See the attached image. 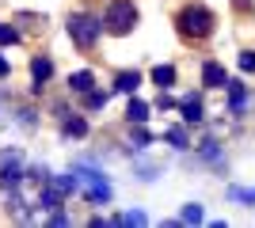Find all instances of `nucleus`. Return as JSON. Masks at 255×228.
Segmentation results:
<instances>
[{
  "label": "nucleus",
  "mask_w": 255,
  "mask_h": 228,
  "mask_svg": "<svg viewBox=\"0 0 255 228\" xmlns=\"http://www.w3.org/2000/svg\"><path fill=\"white\" fill-rule=\"evenodd\" d=\"M99 31H103V19H96V15H88V11H73V15H69V38H73L80 50H92Z\"/></svg>",
  "instance_id": "obj_3"
},
{
  "label": "nucleus",
  "mask_w": 255,
  "mask_h": 228,
  "mask_svg": "<svg viewBox=\"0 0 255 228\" xmlns=\"http://www.w3.org/2000/svg\"><path fill=\"white\" fill-rule=\"evenodd\" d=\"M61 133H65V137H84V133H88V122L84 118H69L61 126Z\"/></svg>",
  "instance_id": "obj_9"
},
{
  "label": "nucleus",
  "mask_w": 255,
  "mask_h": 228,
  "mask_svg": "<svg viewBox=\"0 0 255 228\" xmlns=\"http://www.w3.org/2000/svg\"><path fill=\"white\" fill-rule=\"evenodd\" d=\"M168 141L175 145V149H183V145H187V133L183 130H168Z\"/></svg>",
  "instance_id": "obj_17"
},
{
  "label": "nucleus",
  "mask_w": 255,
  "mask_h": 228,
  "mask_svg": "<svg viewBox=\"0 0 255 228\" xmlns=\"http://www.w3.org/2000/svg\"><path fill=\"white\" fill-rule=\"evenodd\" d=\"M213 27H217V19H213V11L202 8V4H187V8L175 15V31H179L187 42H202V38H210Z\"/></svg>",
  "instance_id": "obj_1"
},
{
  "label": "nucleus",
  "mask_w": 255,
  "mask_h": 228,
  "mask_svg": "<svg viewBox=\"0 0 255 228\" xmlns=\"http://www.w3.org/2000/svg\"><path fill=\"white\" fill-rule=\"evenodd\" d=\"M88 107H107V91H88Z\"/></svg>",
  "instance_id": "obj_15"
},
{
  "label": "nucleus",
  "mask_w": 255,
  "mask_h": 228,
  "mask_svg": "<svg viewBox=\"0 0 255 228\" xmlns=\"http://www.w3.org/2000/svg\"><path fill=\"white\" fill-rule=\"evenodd\" d=\"M118 225H145V213H122Z\"/></svg>",
  "instance_id": "obj_16"
},
{
  "label": "nucleus",
  "mask_w": 255,
  "mask_h": 228,
  "mask_svg": "<svg viewBox=\"0 0 255 228\" xmlns=\"http://www.w3.org/2000/svg\"><path fill=\"white\" fill-rule=\"evenodd\" d=\"M240 69H244V73H255V50H244V54H240Z\"/></svg>",
  "instance_id": "obj_14"
},
{
  "label": "nucleus",
  "mask_w": 255,
  "mask_h": 228,
  "mask_svg": "<svg viewBox=\"0 0 255 228\" xmlns=\"http://www.w3.org/2000/svg\"><path fill=\"white\" fill-rule=\"evenodd\" d=\"M31 73H34V84L42 87L46 80L53 76V61H50V57H34V61H31Z\"/></svg>",
  "instance_id": "obj_5"
},
{
  "label": "nucleus",
  "mask_w": 255,
  "mask_h": 228,
  "mask_svg": "<svg viewBox=\"0 0 255 228\" xmlns=\"http://www.w3.org/2000/svg\"><path fill=\"white\" fill-rule=\"evenodd\" d=\"M202 84L206 87H229V76H225V69L217 65V61H206L202 65Z\"/></svg>",
  "instance_id": "obj_4"
},
{
  "label": "nucleus",
  "mask_w": 255,
  "mask_h": 228,
  "mask_svg": "<svg viewBox=\"0 0 255 228\" xmlns=\"http://www.w3.org/2000/svg\"><path fill=\"white\" fill-rule=\"evenodd\" d=\"M137 27V8L133 0H111L103 11V31L107 34H129Z\"/></svg>",
  "instance_id": "obj_2"
},
{
  "label": "nucleus",
  "mask_w": 255,
  "mask_h": 228,
  "mask_svg": "<svg viewBox=\"0 0 255 228\" xmlns=\"http://www.w3.org/2000/svg\"><path fill=\"white\" fill-rule=\"evenodd\" d=\"M198 217H202V209H198V206H191L187 213H183V221H198Z\"/></svg>",
  "instance_id": "obj_18"
},
{
  "label": "nucleus",
  "mask_w": 255,
  "mask_h": 228,
  "mask_svg": "<svg viewBox=\"0 0 255 228\" xmlns=\"http://www.w3.org/2000/svg\"><path fill=\"white\" fill-rule=\"evenodd\" d=\"M229 99H233V110L244 107V84H229Z\"/></svg>",
  "instance_id": "obj_12"
},
{
  "label": "nucleus",
  "mask_w": 255,
  "mask_h": 228,
  "mask_svg": "<svg viewBox=\"0 0 255 228\" xmlns=\"http://www.w3.org/2000/svg\"><path fill=\"white\" fill-rule=\"evenodd\" d=\"M137 84H141V76H137V73H118V80H115L118 91H133Z\"/></svg>",
  "instance_id": "obj_10"
},
{
  "label": "nucleus",
  "mask_w": 255,
  "mask_h": 228,
  "mask_svg": "<svg viewBox=\"0 0 255 228\" xmlns=\"http://www.w3.org/2000/svg\"><path fill=\"white\" fill-rule=\"evenodd\" d=\"M233 4H236V11H248V8H252V0H233Z\"/></svg>",
  "instance_id": "obj_19"
},
{
  "label": "nucleus",
  "mask_w": 255,
  "mask_h": 228,
  "mask_svg": "<svg viewBox=\"0 0 255 228\" xmlns=\"http://www.w3.org/2000/svg\"><path fill=\"white\" fill-rule=\"evenodd\" d=\"M0 76H8V61L4 57H0Z\"/></svg>",
  "instance_id": "obj_20"
},
{
  "label": "nucleus",
  "mask_w": 255,
  "mask_h": 228,
  "mask_svg": "<svg viewBox=\"0 0 255 228\" xmlns=\"http://www.w3.org/2000/svg\"><path fill=\"white\" fill-rule=\"evenodd\" d=\"M11 42H19V31L15 27H0V46H11Z\"/></svg>",
  "instance_id": "obj_13"
},
{
  "label": "nucleus",
  "mask_w": 255,
  "mask_h": 228,
  "mask_svg": "<svg viewBox=\"0 0 255 228\" xmlns=\"http://www.w3.org/2000/svg\"><path fill=\"white\" fill-rule=\"evenodd\" d=\"M126 118H129V122H137V126H141V122L149 118V107H145L141 99H129V107H126Z\"/></svg>",
  "instance_id": "obj_7"
},
{
  "label": "nucleus",
  "mask_w": 255,
  "mask_h": 228,
  "mask_svg": "<svg viewBox=\"0 0 255 228\" xmlns=\"http://www.w3.org/2000/svg\"><path fill=\"white\" fill-rule=\"evenodd\" d=\"M152 80H156L160 87H171V84H175V69H171V65H156V69H152Z\"/></svg>",
  "instance_id": "obj_8"
},
{
  "label": "nucleus",
  "mask_w": 255,
  "mask_h": 228,
  "mask_svg": "<svg viewBox=\"0 0 255 228\" xmlns=\"http://www.w3.org/2000/svg\"><path fill=\"white\" fill-rule=\"evenodd\" d=\"M183 118H187V122H198V118H202V103H198L194 95L183 103Z\"/></svg>",
  "instance_id": "obj_11"
},
{
  "label": "nucleus",
  "mask_w": 255,
  "mask_h": 228,
  "mask_svg": "<svg viewBox=\"0 0 255 228\" xmlns=\"http://www.w3.org/2000/svg\"><path fill=\"white\" fill-rule=\"evenodd\" d=\"M92 84H96V80H92V73H73V76H69V87H73L76 95H88V91H92Z\"/></svg>",
  "instance_id": "obj_6"
}]
</instances>
